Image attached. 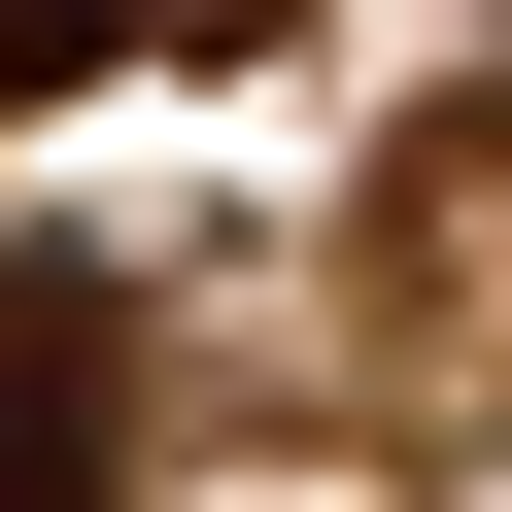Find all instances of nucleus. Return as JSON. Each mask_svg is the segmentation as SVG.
<instances>
[{
  "label": "nucleus",
  "mask_w": 512,
  "mask_h": 512,
  "mask_svg": "<svg viewBox=\"0 0 512 512\" xmlns=\"http://www.w3.org/2000/svg\"><path fill=\"white\" fill-rule=\"evenodd\" d=\"M0 512H137V308L69 239H0Z\"/></svg>",
  "instance_id": "obj_1"
},
{
  "label": "nucleus",
  "mask_w": 512,
  "mask_h": 512,
  "mask_svg": "<svg viewBox=\"0 0 512 512\" xmlns=\"http://www.w3.org/2000/svg\"><path fill=\"white\" fill-rule=\"evenodd\" d=\"M103 35H137V0H0V103H69V69H103Z\"/></svg>",
  "instance_id": "obj_2"
}]
</instances>
